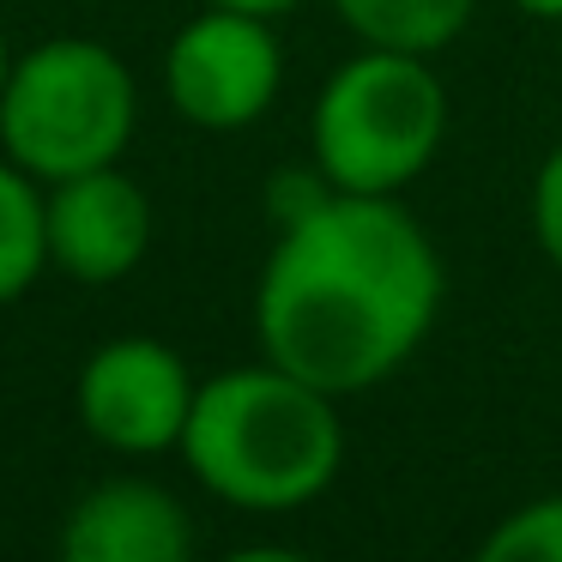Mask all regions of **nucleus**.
Here are the masks:
<instances>
[{
  "mask_svg": "<svg viewBox=\"0 0 562 562\" xmlns=\"http://www.w3.org/2000/svg\"><path fill=\"white\" fill-rule=\"evenodd\" d=\"M448 296L429 231L393 194L333 188L284 224L255 284L260 357L321 393H369L417 357Z\"/></svg>",
  "mask_w": 562,
  "mask_h": 562,
  "instance_id": "obj_1",
  "label": "nucleus"
},
{
  "mask_svg": "<svg viewBox=\"0 0 562 562\" xmlns=\"http://www.w3.org/2000/svg\"><path fill=\"white\" fill-rule=\"evenodd\" d=\"M176 453L224 508L296 514L327 496L345 465L339 400L260 357L200 381Z\"/></svg>",
  "mask_w": 562,
  "mask_h": 562,
  "instance_id": "obj_2",
  "label": "nucleus"
},
{
  "mask_svg": "<svg viewBox=\"0 0 562 562\" xmlns=\"http://www.w3.org/2000/svg\"><path fill=\"white\" fill-rule=\"evenodd\" d=\"M139 127L134 67L98 37H49L13 55L0 91V158L31 182L55 188L67 176L122 164Z\"/></svg>",
  "mask_w": 562,
  "mask_h": 562,
  "instance_id": "obj_3",
  "label": "nucleus"
},
{
  "mask_svg": "<svg viewBox=\"0 0 562 562\" xmlns=\"http://www.w3.org/2000/svg\"><path fill=\"white\" fill-rule=\"evenodd\" d=\"M448 139V86L429 55L357 49L308 110V164L339 194L400 200Z\"/></svg>",
  "mask_w": 562,
  "mask_h": 562,
  "instance_id": "obj_4",
  "label": "nucleus"
},
{
  "mask_svg": "<svg viewBox=\"0 0 562 562\" xmlns=\"http://www.w3.org/2000/svg\"><path fill=\"white\" fill-rule=\"evenodd\" d=\"M284 43L272 19L206 7L164 49V98L188 127L206 134H243L279 103Z\"/></svg>",
  "mask_w": 562,
  "mask_h": 562,
  "instance_id": "obj_5",
  "label": "nucleus"
},
{
  "mask_svg": "<svg viewBox=\"0 0 562 562\" xmlns=\"http://www.w3.org/2000/svg\"><path fill=\"white\" fill-rule=\"evenodd\" d=\"M200 381L176 357V345L151 333H115L86 357L74 381V412L98 448L122 460H158L182 448L188 412H194Z\"/></svg>",
  "mask_w": 562,
  "mask_h": 562,
  "instance_id": "obj_6",
  "label": "nucleus"
},
{
  "mask_svg": "<svg viewBox=\"0 0 562 562\" xmlns=\"http://www.w3.org/2000/svg\"><path fill=\"white\" fill-rule=\"evenodd\" d=\"M43 243L61 279L122 284L151 255V194L122 164L67 176L43 188Z\"/></svg>",
  "mask_w": 562,
  "mask_h": 562,
  "instance_id": "obj_7",
  "label": "nucleus"
},
{
  "mask_svg": "<svg viewBox=\"0 0 562 562\" xmlns=\"http://www.w3.org/2000/svg\"><path fill=\"white\" fill-rule=\"evenodd\" d=\"M55 562H194V520L151 477H103L67 508Z\"/></svg>",
  "mask_w": 562,
  "mask_h": 562,
  "instance_id": "obj_8",
  "label": "nucleus"
},
{
  "mask_svg": "<svg viewBox=\"0 0 562 562\" xmlns=\"http://www.w3.org/2000/svg\"><path fill=\"white\" fill-rule=\"evenodd\" d=\"M339 25L363 49H400V55H441L453 37H465L477 0H327Z\"/></svg>",
  "mask_w": 562,
  "mask_h": 562,
  "instance_id": "obj_9",
  "label": "nucleus"
},
{
  "mask_svg": "<svg viewBox=\"0 0 562 562\" xmlns=\"http://www.w3.org/2000/svg\"><path fill=\"white\" fill-rule=\"evenodd\" d=\"M49 272L43 243V182H31L19 164L0 158V308L19 303Z\"/></svg>",
  "mask_w": 562,
  "mask_h": 562,
  "instance_id": "obj_10",
  "label": "nucleus"
},
{
  "mask_svg": "<svg viewBox=\"0 0 562 562\" xmlns=\"http://www.w3.org/2000/svg\"><path fill=\"white\" fill-rule=\"evenodd\" d=\"M472 562H562V490L502 514L472 550Z\"/></svg>",
  "mask_w": 562,
  "mask_h": 562,
  "instance_id": "obj_11",
  "label": "nucleus"
},
{
  "mask_svg": "<svg viewBox=\"0 0 562 562\" xmlns=\"http://www.w3.org/2000/svg\"><path fill=\"white\" fill-rule=\"evenodd\" d=\"M532 236L538 255L562 272V146H550L532 176Z\"/></svg>",
  "mask_w": 562,
  "mask_h": 562,
  "instance_id": "obj_12",
  "label": "nucleus"
},
{
  "mask_svg": "<svg viewBox=\"0 0 562 562\" xmlns=\"http://www.w3.org/2000/svg\"><path fill=\"white\" fill-rule=\"evenodd\" d=\"M206 7H231V13H255V19H272V25H279V19L296 13L303 0H206Z\"/></svg>",
  "mask_w": 562,
  "mask_h": 562,
  "instance_id": "obj_13",
  "label": "nucleus"
},
{
  "mask_svg": "<svg viewBox=\"0 0 562 562\" xmlns=\"http://www.w3.org/2000/svg\"><path fill=\"white\" fill-rule=\"evenodd\" d=\"M224 562H315L303 550H284V544H248V550H231Z\"/></svg>",
  "mask_w": 562,
  "mask_h": 562,
  "instance_id": "obj_14",
  "label": "nucleus"
},
{
  "mask_svg": "<svg viewBox=\"0 0 562 562\" xmlns=\"http://www.w3.org/2000/svg\"><path fill=\"white\" fill-rule=\"evenodd\" d=\"M508 7L526 19H562V0H508Z\"/></svg>",
  "mask_w": 562,
  "mask_h": 562,
  "instance_id": "obj_15",
  "label": "nucleus"
},
{
  "mask_svg": "<svg viewBox=\"0 0 562 562\" xmlns=\"http://www.w3.org/2000/svg\"><path fill=\"white\" fill-rule=\"evenodd\" d=\"M7 74H13V43H7V31H0V91H7Z\"/></svg>",
  "mask_w": 562,
  "mask_h": 562,
  "instance_id": "obj_16",
  "label": "nucleus"
}]
</instances>
